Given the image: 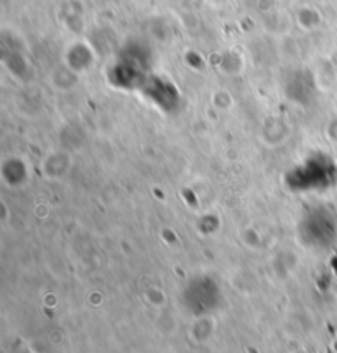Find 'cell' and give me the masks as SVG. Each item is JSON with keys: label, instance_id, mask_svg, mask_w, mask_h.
Wrapping results in <instances>:
<instances>
[{"label": "cell", "instance_id": "obj_1", "mask_svg": "<svg viewBox=\"0 0 337 353\" xmlns=\"http://www.w3.org/2000/svg\"><path fill=\"white\" fill-rule=\"evenodd\" d=\"M300 240L308 248L324 250L337 239V222L334 214L327 209H314L301 219L298 227Z\"/></svg>", "mask_w": 337, "mask_h": 353}, {"label": "cell", "instance_id": "obj_2", "mask_svg": "<svg viewBox=\"0 0 337 353\" xmlns=\"http://www.w3.org/2000/svg\"><path fill=\"white\" fill-rule=\"evenodd\" d=\"M183 304L194 316H207L222 304V291L214 278L194 276L184 286Z\"/></svg>", "mask_w": 337, "mask_h": 353}]
</instances>
